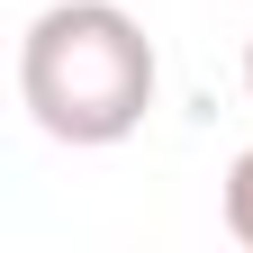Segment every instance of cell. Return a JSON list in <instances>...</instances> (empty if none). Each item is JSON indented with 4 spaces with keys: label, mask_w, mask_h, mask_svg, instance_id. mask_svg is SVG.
Here are the masks:
<instances>
[{
    "label": "cell",
    "mask_w": 253,
    "mask_h": 253,
    "mask_svg": "<svg viewBox=\"0 0 253 253\" xmlns=\"http://www.w3.org/2000/svg\"><path fill=\"white\" fill-rule=\"evenodd\" d=\"M244 100H253V45H244Z\"/></svg>",
    "instance_id": "obj_3"
},
{
    "label": "cell",
    "mask_w": 253,
    "mask_h": 253,
    "mask_svg": "<svg viewBox=\"0 0 253 253\" xmlns=\"http://www.w3.org/2000/svg\"><path fill=\"white\" fill-rule=\"evenodd\" d=\"M226 235L253 253V145H244L235 163H226Z\"/></svg>",
    "instance_id": "obj_2"
},
{
    "label": "cell",
    "mask_w": 253,
    "mask_h": 253,
    "mask_svg": "<svg viewBox=\"0 0 253 253\" xmlns=\"http://www.w3.org/2000/svg\"><path fill=\"white\" fill-rule=\"evenodd\" d=\"M154 37L118 0H54L18 37V100L54 145H126L154 109Z\"/></svg>",
    "instance_id": "obj_1"
}]
</instances>
